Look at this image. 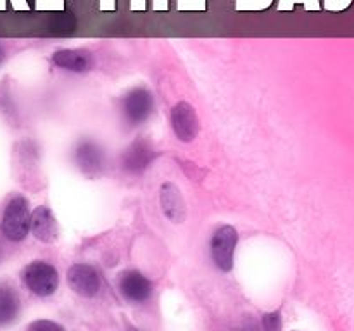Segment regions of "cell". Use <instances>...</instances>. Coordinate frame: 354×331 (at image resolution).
Here are the masks:
<instances>
[{"instance_id": "obj_1", "label": "cell", "mask_w": 354, "mask_h": 331, "mask_svg": "<svg viewBox=\"0 0 354 331\" xmlns=\"http://www.w3.org/2000/svg\"><path fill=\"white\" fill-rule=\"evenodd\" d=\"M31 231L30 203L23 195H16L7 202L0 221V233L9 241H23Z\"/></svg>"}, {"instance_id": "obj_2", "label": "cell", "mask_w": 354, "mask_h": 331, "mask_svg": "<svg viewBox=\"0 0 354 331\" xmlns=\"http://www.w3.org/2000/svg\"><path fill=\"white\" fill-rule=\"evenodd\" d=\"M21 278L26 288L38 297L52 295L59 286L57 269L44 261H35L28 264L21 272Z\"/></svg>"}, {"instance_id": "obj_3", "label": "cell", "mask_w": 354, "mask_h": 331, "mask_svg": "<svg viewBox=\"0 0 354 331\" xmlns=\"http://www.w3.org/2000/svg\"><path fill=\"white\" fill-rule=\"evenodd\" d=\"M239 233L234 226L225 224L213 233L211 238V257L218 269L228 272L234 268V254L237 247Z\"/></svg>"}, {"instance_id": "obj_4", "label": "cell", "mask_w": 354, "mask_h": 331, "mask_svg": "<svg viewBox=\"0 0 354 331\" xmlns=\"http://www.w3.org/2000/svg\"><path fill=\"white\" fill-rule=\"evenodd\" d=\"M123 109L124 119L130 124H142L151 117L152 109H154V99L147 88H133L123 97Z\"/></svg>"}, {"instance_id": "obj_5", "label": "cell", "mask_w": 354, "mask_h": 331, "mask_svg": "<svg viewBox=\"0 0 354 331\" xmlns=\"http://www.w3.org/2000/svg\"><path fill=\"white\" fill-rule=\"evenodd\" d=\"M171 128L175 137L183 143H190L199 134V117L189 102H178L171 109Z\"/></svg>"}, {"instance_id": "obj_6", "label": "cell", "mask_w": 354, "mask_h": 331, "mask_svg": "<svg viewBox=\"0 0 354 331\" xmlns=\"http://www.w3.org/2000/svg\"><path fill=\"white\" fill-rule=\"evenodd\" d=\"M68 285L78 295L92 299L100 290V276L88 264H73L68 269Z\"/></svg>"}, {"instance_id": "obj_7", "label": "cell", "mask_w": 354, "mask_h": 331, "mask_svg": "<svg viewBox=\"0 0 354 331\" xmlns=\"http://www.w3.org/2000/svg\"><path fill=\"white\" fill-rule=\"evenodd\" d=\"M154 157L156 152L147 140H135L124 150L123 157H121V166L124 171L131 172V174H140L151 166Z\"/></svg>"}, {"instance_id": "obj_8", "label": "cell", "mask_w": 354, "mask_h": 331, "mask_svg": "<svg viewBox=\"0 0 354 331\" xmlns=\"http://www.w3.org/2000/svg\"><path fill=\"white\" fill-rule=\"evenodd\" d=\"M120 292L130 302L142 303L152 295V283L142 272L131 269L120 274Z\"/></svg>"}, {"instance_id": "obj_9", "label": "cell", "mask_w": 354, "mask_h": 331, "mask_svg": "<svg viewBox=\"0 0 354 331\" xmlns=\"http://www.w3.org/2000/svg\"><path fill=\"white\" fill-rule=\"evenodd\" d=\"M31 233L44 243H54L59 238L57 219L48 207L40 205L31 214Z\"/></svg>"}, {"instance_id": "obj_10", "label": "cell", "mask_w": 354, "mask_h": 331, "mask_svg": "<svg viewBox=\"0 0 354 331\" xmlns=\"http://www.w3.org/2000/svg\"><path fill=\"white\" fill-rule=\"evenodd\" d=\"M159 202H161L162 212L171 223H183L187 205L178 186L173 185V183H165L161 186V193H159Z\"/></svg>"}, {"instance_id": "obj_11", "label": "cell", "mask_w": 354, "mask_h": 331, "mask_svg": "<svg viewBox=\"0 0 354 331\" xmlns=\"http://www.w3.org/2000/svg\"><path fill=\"white\" fill-rule=\"evenodd\" d=\"M52 61L57 68L73 72H86L93 66L92 54L82 48H61L52 55Z\"/></svg>"}, {"instance_id": "obj_12", "label": "cell", "mask_w": 354, "mask_h": 331, "mask_svg": "<svg viewBox=\"0 0 354 331\" xmlns=\"http://www.w3.org/2000/svg\"><path fill=\"white\" fill-rule=\"evenodd\" d=\"M76 162L83 172H99L104 168V152L93 141H82L76 148Z\"/></svg>"}, {"instance_id": "obj_13", "label": "cell", "mask_w": 354, "mask_h": 331, "mask_svg": "<svg viewBox=\"0 0 354 331\" xmlns=\"http://www.w3.org/2000/svg\"><path fill=\"white\" fill-rule=\"evenodd\" d=\"M19 297L10 286L0 285V324H9L19 314Z\"/></svg>"}, {"instance_id": "obj_14", "label": "cell", "mask_w": 354, "mask_h": 331, "mask_svg": "<svg viewBox=\"0 0 354 331\" xmlns=\"http://www.w3.org/2000/svg\"><path fill=\"white\" fill-rule=\"evenodd\" d=\"M263 330L265 331H282V317L279 310L268 312L263 316Z\"/></svg>"}, {"instance_id": "obj_15", "label": "cell", "mask_w": 354, "mask_h": 331, "mask_svg": "<svg viewBox=\"0 0 354 331\" xmlns=\"http://www.w3.org/2000/svg\"><path fill=\"white\" fill-rule=\"evenodd\" d=\"M28 331H64L61 324L54 323L48 319H38L28 326Z\"/></svg>"}, {"instance_id": "obj_16", "label": "cell", "mask_w": 354, "mask_h": 331, "mask_svg": "<svg viewBox=\"0 0 354 331\" xmlns=\"http://www.w3.org/2000/svg\"><path fill=\"white\" fill-rule=\"evenodd\" d=\"M239 331H258V328L252 326V324H251V326H245V328H242V330H239Z\"/></svg>"}, {"instance_id": "obj_17", "label": "cell", "mask_w": 354, "mask_h": 331, "mask_svg": "<svg viewBox=\"0 0 354 331\" xmlns=\"http://www.w3.org/2000/svg\"><path fill=\"white\" fill-rule=\"evenodd\" d=\"M3 57H6V54H3V48L0 47V64H2V62H3Z\"/></svg>"}, {"instance_id": "obj_18", "label": "cell", "mask_w": 354, "mask_h": 331, "mask_svg": "<svg viewBox=\"0 0 354 331\" xmlns=\"http://www.w3.org/2000/svg\"><path fill=\"white\" fill-rule=\"evenodd\" d=\"M131 331H138V330H131Z\"/></svg>"}]
</instances>
